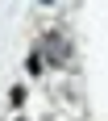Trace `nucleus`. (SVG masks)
Listing matches in <instances>:
<instances>
[{"label":"nucleus","mask_w":108,"mask_h":121,"mask_svg":"<svg viewBox=\"0 0 108 121\" xmlns=\"http://www.w3.org/2000/svg\"><path fill=\"white\" fill-rule=\"evenodd\" d=\"M46 54H50V59H67V46H62V38H58V34H50V38H46Z\"/></svg>","instance_id":"obj_1"},{"label":"nucleus","mask_w":108,"mask_h":121,"mask_svg":"<svg viewBox=\"0 0 108 121\" xmlns=\"http://www.w3.org/2000/svg\"><path fill=\"white\" fill-rule=\"evenodd\" d=\"M8 100H12V109H21V104H25V88L17 84V88H12V92H8Z\"/></svg>","instance_id":"obj_2"},{"label":"nucleus","mask_w":108,"mask_h":121,"mask_svg":"<svg viewBox=\"0 0 108 121\" xmlns=\"http://www.w3.org/2000/svg\"><path fill=\"white\" fill-rule=\"evenodd\" d=\"M42 71V50H33V54H29V75H37Z\"/></svg>","instance_id":"obj_3"},{"label":"nucleus","mask_w":108,"mask_h":121,"mask_svg":"<svg viewBox=\"0 0 108 121\" xmlns=\"http://www.w3.org/2000/svg\"><path fill=\"white\" fill-rule=\"evenodd\" d=\"M12 121H21V117H12Z\"/></svg>","instance_id":"obj_4"}]
</instances>
